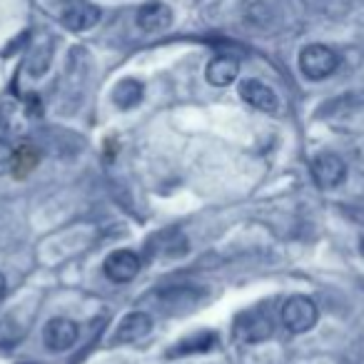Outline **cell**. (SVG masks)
<instances>
[{"mask_svg": "<svg viewBox=\"0 0 364 364\" xmlns=\"http://www.w3.org/2000/svg\"><path fill=\"white\" fill-rule=\"evenodd\" d=\"M155 304L160 307V312L165 314H185L193 307H198L205 299V289L195 287V284H170V287L157 289Z\"/></svg>", "mask_w": 364, "mask_h": 364, "instance_id": "cell-1", "label": "cell"}, {"mask_svg": "<svg viewBox=\"0 0 364 364\" xmlns=\"http://www.w3.org/2000/svg\"><path fill=\"white\" fill-rule=\"evenodd\" d=\"M337 63H339L337 53L327 46H319V43L307 46L299 53V70L309 80H324V77H329L337 70Z\"/></svg>", "mask_w": 364, "mask_h": 364, "instance_id": "cell-2", "label": "cell"}, {"mask_svg": "<svg viewBox=\"0 0 364 364\" xmlns=\"http://www.w3.org/2000/svg\"><path fill=\"white\" fill-rule=\"evenodd\" d=\"M317 319H319L317 304H314L309 297H304V294H294V297H289L287 302H284L282 322L289 332H294V334L309 332V329L317 324Z\"/></svg>", "mask_w": 364, "mask_h": 364, "instance_id": "cell-3", "label": "cell"}, {"mask_svg": "<svg viewBox=\"0 0 364 364\" xmlns=\"http://www.w3.org/2000/svg\"><path fill=\"white\" fill-rule=\"evenodd\" d=\"M272 319L262 309H247V312L237 314L232 334L240 344H259L272 337Z\"/></svg>", "mask_w": 364, "mask_h": 364, "instance_id": "cell-4", "label": "cell"}, {"mask_svg": "<svg viewBox=\"0 0 364 364\" xmlns=\"http://www.w3.org/2000/svg\"><path fill=\"white\" fill-rule=\"evenodd\" d=\"M312 177L322 190L339 188L347 177V165L334 152H322L312 160Z\"/></svg>", "mask_w": 364, "mask_h": 364, "instance_id": "cell-5", "label": "cell"}, {"mask_svg": "<svg viewBox=\"0 0 364 364\" xmlns=\"http://www.w3.org/2000/svg\"><path fill=\"white\" fill-rule=\"evenodd\" d=\"M190 242L180 230H162V232L152 235V240L147 242V255L152 259H175L188 255Z\"/></svg>", "mask_w": 364, "mask_h": 364, "instance_id": "cell-6", "label": "cell"}, {"mask_svg": "<svg viewBox=\"0 0 364 364\" xmlns=\"http://www.w3.org/2000/svg\"><path fill=\"white\" fill-rule=\"evenodd\" d=\"M60 21L68 31L85 33L97 26V21H100V8L87 3V0H70V3L63 8Z\"/></svg>", "mask_w": 364, "mask_h": 364, "instance_id": "cell-7", "label": "cell"}, {"mask_svg": "<svg viewBox=\"0 0 364 364\" xmlns=\"http://www.w3.org/2000/svg\"><path fill=\"white\" fill-rule=\"evenodd\" d=\"M102 269H105V274L112 279V282L122 284V282H130V279H135L137 274H140L142 262L135 252H130V250H115V252L107 255Z\"/></svg>", "mask_w": 364, "mask_h": 364, "instance_id": "cell-8", "label": "cell"}, {"mask_svg": "<svg viewBox=\"0 0 364 364\" xmlns=\"http://www.w3.org/2000/svg\"><path fill=\"white\" fill-rule=\"evenodd\" d=\"M150 332H152V317L147 312H142V309H135V312L125 314V317L120 319L112 342L132 344V342H140V339L147 337Z\"/></svg>", "mask_w": 364, "mask_h": 364, "instance_id": "cell-9", "label": "cell"}, {"mask_svg": "<svg viewBox=\"0 0 364 364\" xmlns=\"http://www.w3.org/2000/svg\"><path fill=\"white\" fill-rule=\"evenodd\" d=\"M240 97L247 102L250 107L259 112H277L279 110V97L274 95V90L269 85L259 80H242L240 82Z\"/></svg>", "mask_w": 364, "mask_h": 364, "instance_id": "cell-10", "label": "cell"}, {"mask_svg": "<svg viewBox=\"0 0 364 364\" xmlns=\"http://www.w3.org/2000/svg\"><path fill=\"white\" fill-rule=\"evenodd\" d=\"M46 344L55 352H65L77 342V324L73 319L55 317L46 324V334H43Z\"/></svg>", "mask_w": 364, "mask_h": 364, "instance_id": "cell-11", "label": "cell"}, {"mask_svg": "<svg viewBox=\"0 0 364 364\" xmlns=\"http://www.w3.org/2000/svg\"><path fill=\"white\" fill-rule=\"evenodd\" d=\"M172 26V11L160 3V0H150L137 11V28L145 33H162Z\"/></svg>", "mask_w": 364, "mask_h": 364, "instance_id": "cell-12", "label": "cell"}, {"mask_svg": "<svg viewBox=\"0 0 364 364\" xmlns=\"http://www.w3.org/2000/svg\"><path fill=\"white\" fill-rule=\"evenodd\" d=\"M240 75V63L237 58L232 55H218L208 63V70H205V77H208L210 85L215 87H228L237 80Z\"/></svg>", "mask_w": 364, "mask_h": 364, "instance_id": "cell-13", "label": "cell"}, {"mask_svg": "<svg viewBox=\"0 0 364 364\" xmlns=\"http://www.w3.org/2000/svg\"><path fill=\"white\" fill-rule=\"evenodd\" d=\"M218 347V332H198L193 337H185L170 349V357H188V354H203Z\"/></svg>", "mask_w": 364, "mask_h": 364, "instance_id": "cell-14", "label": "cell"}, {"mask_svg": "<svg viewBox=\"0 0 364 364\" xmlns=\"http://www.w3.org/2000/svg\"><path fill=\"white\" fill-rule=\"evenodd\" d=\"M53 63V38L43 36L41 41L36 43L31 58H28V75L31 77H43L48 73Z\"/></svg>", "mask_w": 364, "mask_h": 364, "instance_id": "cell-15", "label": "cell"}, {"mask_svg": "<svg viewBox=\"0 0 364 364\" xmlns=\"http://www.w3.org/2000/svg\"><path fill=\"white\" fill-rule=\"evenodd\" d=\"M142 100V82L135 80V77H125L115 85L112 90V102H115L120 110H130L137 102Z\"/></svg>", "mask_w": 364, "mask_h": 364, "instance_id": "cell-16", "label": "cell"}, {"mask_svg": "<svg viewBox=\"0 0 364 364\" xmlns=\"http://www.w3.org/2000/svg\"><path fill=\"white\" fill-rule=\"evenodd\" d=\"M13 165H16V150L6 140H0V175L11 172Z\"/></svg>", "mask_w": 364, "mask_h": 364, "instance_id": "cell-17", "label": "cell"}, {"mask_svg": "<svg viewBox=\"0 0 364 364\" xmlns=\"http://www.w3.org/2000/svg\"><path fill=\"white\" fill-rule=\"evenodd\" d=\"M36 160H38V155H36V150H33V147H21V150L16 152V170L18 167H23V170H31L33 165H36Z\"/></svg>", "mask_w": 364, "mask_h": 364, "instance_id": "cell-18", "label": "cell"}, {"mask_svg": "<svg viewBox=\"0 0 364 364\" xmlns=\"http://www.w3.org/2000/svg\"><path fill=\"white\" fill-rule=\"evenodd\" d=\"M6 289H8V282H6V277L0 274V299L6 297Z\"/></svg>", "mask_w": 364, "mask_h": 364, "instance_id": "cell-19", "label": "cell"}, {"mask_svg": "<svg viewBox=\"0 0 364 364\" xmlns=\"http://www.w3.org/2000/svg\"><path fill=\"white\" fill-rule=\"evenodd\" d=\"M362 255H364V240H362Z\"/></svg>", "mask_w": 364, "mask_h": 364, "instance_id": "cell-20", "label": "cell"}]
</instances>
